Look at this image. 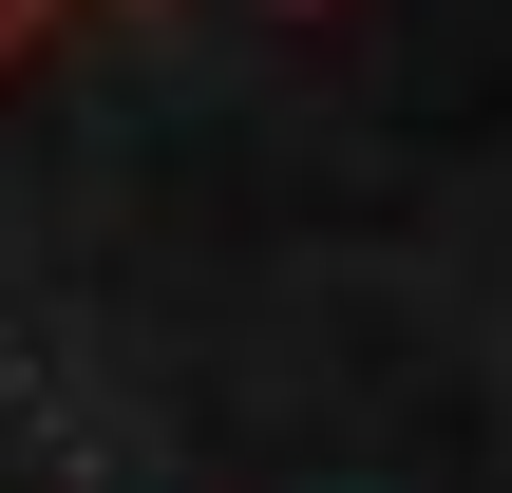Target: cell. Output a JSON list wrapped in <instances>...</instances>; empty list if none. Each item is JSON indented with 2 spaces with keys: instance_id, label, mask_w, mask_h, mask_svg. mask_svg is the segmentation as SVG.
<instances>
[{
  "instance_id": "obj_1",
  "label": "cell",
  "mask_w": 512,
  "mask_h": 493,
  "mask_svg": "<svg viewBox=\"0 0 512 493\" xmlns=\"http://www.w3.org/2000/svg\"><path fill=\"white\" fill-rule=\"evenodd\" d=\"M38 19H57V0H0V57H19V38H38Z\"/></svg>"
}]
</instances>
